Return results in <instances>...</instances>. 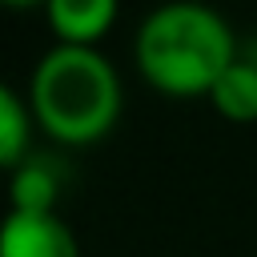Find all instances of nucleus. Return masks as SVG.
<instances>
[{
	"instance_id": "1",
	"label": "nucleus",
	"mask_w": 257,
	"mask_h": 257,
	"mask_svg": "<svg viewBox=\"0 0 257 257\" xmlns=\"http://www.w3.org/2000/svg\"><path fill=\"white\" fill-rule=\"evenodd\" d=\"M120 76L100 48L52 44L32 68L28 108L36 128H44L56 145H96L120 120Z\"/></svg>"
},
{
	"instance_id": "2",
	"label": "nucleus",
	"mask_w": 257,
	"mask_h": 257,
	"mask_svg": "<svg viewBox=\"0 0 257 257\" xmlns=\"http://www.w3.org/2000/svg\"><path fill=\"white\" fill-rule=\"evenodd\" d=\"M233 60V28L205 4H161L137 28V68L165 96H209Z\"/></svg>"
},
{
	"instance_id": "3",
	"label": "nucleus",
	"mask_w": 257,
	"mask_h": 257,
	"mask_svg": "<svg viewBox=\"0 0 257 257\" xmlns=\"http://www.w3.org/2000/svg\"><path fill=\"white\" fill-rule=\"evenodd\" d=\"M0 257H80L60 213H12L0 221Z\"/></svg>"
},
{
	"instance_id": "4",
	"label": "nucleus",
	"mask_w": 257,
	"mask_h": 257,
	"mask_svg": "<svg viewBox=\"0 0 257 257\" xmlns=\"http://www.w3.org/2000/svg\"><path fill=\"white\" fill-rule=\"evenodd\" d=\"M44 16H48L56 44L96 48L108 36V28L116 24V4L112 0H52L44 8Z\"/></svg>"
},
{
	"instance_id": "5",
	"label": "nucleus",
	"mask_w": 257,
	"mask_h": 257,
	"mask_svg": "<svg viewBox=\"0 0 257 257\" xmlns=\"http://www.w3.org/2000/svg\"><path fill=\"white\" fill-rule=\"evenodd\" d=\"M8 193H12V213H56V201H60V169H56V161L28 153L12 169Z\"/></svg>"
},
{
	"instance_id": "6",
	"label": "nucleus",
	"mask_w": 257,
	"mask_h": 257,
	"mask_svg": "<svg viewBox=\"0 0 257 257\" xmlns=\"http://www.w3.org/2000/svg\"><path fill=\"white\" fill-rule=\"evenodd\" d=\"M225 120L233 124H253L257 120V60H245L237 56L225 76L213 84V92L205 96Z\"/></svg>"
},
{
	"instance_id": "7",
	"label": "nucleus",
	"mask_w": 257,
	"mask_h": 257,
	"mask_svg": "<svg viewBox=\"0 0 257 257\" xmlns=\"http://www.w3.org/2000/svg\"><path fill=\"white\" fill-rule=\"evenodd\" d=\"M32 108L28 96H16L4 80H0V169H16L28 153H32Z\"/></svg>"
}]
</instances>
